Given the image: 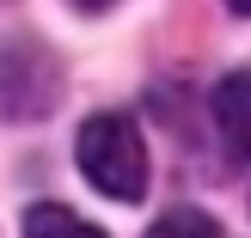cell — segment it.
I'll use <instances>...</instances> for the list:
<instances>
[{
    "label": "cell",
    "mask_w": 251,
    "mask_h": 238,
    "mask_svg": "<svg viewBox=\"0 0 251 238\" xmlns=\"http://www.w3.org/2000/svg\"><path fill=\"white\" fill-rule=\"evenodd\" d=\"M227 6H233V12H245V19H251V0H227Z\"/></svg>",
    "instance_id": "cell-7"
},
{
    "label": "cell",
    "mask_w": 251,
    "mask_h": 238,
    "mask_svg": "<svg viewBox=\"0 0 251 238\" xmlns=\"http://www.w3.org/2000/svg\"><path fill=\"white\" fill-rule=\"evenodd\" d=\"M68 6H80V12H104L110 0H68Z\"/></svg>",
    "instance_id": "cell-6"
},
{
    "label": "cell",
    "mask_w": 251,
    "mask_h": 238,
    "mask_svg": "<svg viewBox=\"0 0 251 238\" xmlns=\"http://www.w3.org/2000/svg\"><path fill=\"white\" fill-rule=\"evenodd\" d=\"M74 159H80L86 183H92L98 195H110V202H141L147 195V141L117 110H98V116L80 122Z\"/></svg>",
    "instance_id": "cell-1"
},
{
    "label": "cell",
    "mask_w": 251,
    "mask_h": 238,
    "mask_svg": "<svg viewBox=\"0 0 251 238\" xmlns=\"http://www.w3.org/2000/svg\"><path fill=\"white\" fill-rule=\"evenodd\" d=\"M208 122L215 141L233 165H251V67H233L227 80L208 92Z\"/></svg>",
    "instance_id": "cell-3"
},
{
    "label": "cell",
    "mask_w": 251,
    "mask_h": 238,
    "mask_svg": "<svg viewBox=\"0 0 251 238\" xmlns=\"http://www.w3.org/2000/svg\"><path fill=\"white\" fill-rule=\"evenodd\" d=\"M61 98V67L37 37L0 43V116L6 122H37Z\"/></svg>",
    "instance_id": "cell-2"
},
{
    "label": "cell",
    "mask_w": 251,
    "mask_h": 238,
    "mask_svg": "<svg viewBox=\"0 0 251 238\" xmlns=\"http://www.w3.org/2000/svg\"><path fill=\"white\" fill-rule=\"evenodd\" d=\"M25 238H104V232L92 220H80L74 208H61V202H37L25 214Z\"/></svg>",
    "instance_id": "cell-4"
},
{
    "label": "cell",
    "mask_w": 251,
    "mask_h": 238,
    "mask_svg": "<svg viewBox=\"0 0 251 238\" xmlns=\"http://www.w3.org/2000/svg\"><path fill=\"white\" fill-rule=\"evenodd\" d=\"M147 238H221V226L202 214V208H172V214L153 220V232Z\"/></svg>",
    "instance_id": "cell-5"
}]
</instances>
